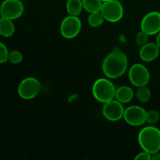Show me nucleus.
Segmentation results:
<instances>
[{
	"label": "nucleus",
	"mask_w": 160,
	"mask_h": 160,
	"mask_svg": "<svg viewBox=\"0 0 160 160\" xmlns=\"http://www.w3.org/2000/svg\"><path fill=\"white\" fill-rule=\"evenodd\" d=\"M128 67L126 54L118 48H115L105 57L102 62V72L109 79H116L124 74Z\"/></svg>",
	"instance_id": "1"
},
{
	"label": "nucleus",
	"mask_w": 160,
	"mask_h": 160,
	"mask_svg": "<svg viewBox=\"0 0 160 160\" xmlns=\"http://www.w3.org/2000/svg\"><path fill=\"white\" fill-rule=\"evenodd\" d=\"M138 143L145 151L154 154L160 150V130L152 126L145 127L139 132Z\"/></svg>",
	"instance_id": "2"
},
{
	"label": "nucleus",
	"mask_w": 160,
	"mask_h": 160,
	"mask_svg": "<svg viewBox=\"0 0 160 160\" xmlns=\"http://www.w3.org/2000/svg\"><path fill=\"white\" fill-rule=\"evenodd\" d=\"M117 88L113 83L107 78H99L94 82L92 95L98 102L106 103L115 98Z\"/></svg>",
	"instance_id": "3"
},
{
	"label": "nucleus",
	"mask_w": 160,
	"mask_h": 160,
	"mask_svg": "<svg viewBox=\"0 0 160 160\" xmlns=\"http://www.w3.org/2000/svg\"><path fill=\"white\" fill-rule=\"evenodd\" d=\"M42 90L40 81L35 78H26L20 83L18 86V94L20 98L25 100L33 99Z\"/></svg>",
	"instance_id": "4"
},
{
	"label": "nucleus",
	"mask_w": 160,
	"mask_h": 160,
	"mask_svg": "<svg viewBox=\"0 0 160 160\" xmlns=\"http://www.w3.org/2000/svg\"><path fill=\"white\" fill-rule=\"evenodd\" d=\"M106 21L116 23L120 21L123 16V5L118 0H109L103 2L100 10Z\"/></svg>",
	"instance_id": "5"
},
{
	"label": "nucleus",
	"mask_w": 160,
	"mask_h": 160,
	"mask_svg": "<svg viewBox=\"0 0 160 160\" xmlns=\"http://www.w3.org/2000/svg\"><path fill=\"white\" fill-rule=\"evenodd\" d=\"M81 28L82 23L79 17L69 15L62 20L59 30L62 37L67 39H72L80 34Z\"/></svg>",
	"instance_id": "6"
},
{
	"label": "nucleus",
	"mask_w": 160,
	"mask_h": 160,
	"mask_svg": "<svg viewBox=\"0 0 160 160\" xmlns=\"http://www.w3.org/2000/svg\"><path fill=\"white\" fill-rule=\"evenodd\" d=\"M24 6L20 0H4L0 6V15L2 17L16 20L23 15Z\"/></svg>",
	"instance_id": "7"
},
{
	"label": "nucleus",
	"mask_w": 160,
	"mask_h": 160,
	"mask_svg": "<svg viewBox=\"0 0 160 160\" xmlns=\"http://www.w3.org/2000/svg\"><path fill=\"white\" fill-rule=\"evenodd\" d=\"M130 82L135 87L145 86L150 81V73L146 67L141 63H135L131 66L128 73Z\"/></svg>",
	"instance_id": "8"
},
{
	"label": "nucleus",
	"mask_w": 160,
	"mask_h": 160,
	"mask_svg": "<svg viewBox=\"0 0 160 160\" xmlns=\"http://www.w3.org/2000/svg\"><path fill=\"white\" fill-rule=\"evenodd\" d=\"M123 118L131 126H142L146 122V111L142 106H131L125 109Z\"/></svg>",
	"instance_id": "9"
},
{
	"label": "nucleus",
	"mask_w": 160,
	"mask_h": 160,
	"mask_svg": "<svg viewBox=\"0 0 160 160\" xmlns=\"http://www.w3.org/2000/svg\"><path fill=\"white\" fill-rule=\"evenodd\" d=\"M124 110L123 103L117 99H112L104 103L102 107V114L106 120L115 122L123 118Z\"/></svg>",
	"instance_id": "10"
},
{
	"label": "nucleus",
	"mask_w": 160,
	"mask_h": 160,
	"mask_svg": "<svg viewBox=\"0 0 160 160\" xmlns=\"http://www.w3.org/2000/svg\"><path fill=\"white\" fill-rule=\"evenodd\" d=\"M141 30L149 35H155L160 32V12L157 11L148 12L141 22Z\"/></svg>",
	"instance_id": "11"
},
{
	"label": "nucleus",
	"mask_w": 160,
	"mask_h": 160,
	"mask_svg": "<svg viewBox=\"0 0 160 160\" xmlns=\"http://www.w3.org/2000/svg\"><path fill=\"white\" fill-rule=\"evenodd\" d=\"M160 52V48L156 43L148 42L141 47L139 56L145 62H152L157 59Z\"/></svg>",
	"instance_id": "12"
},
{
	"label": "nucleus",
	"mask_w": 160,
	"mask_h": 160,
	"mask_svg": "<svg viewBox=\"0 0 160 160\" xmlns=\"http://www.w3.org/2000/svg\"><path fill=\"white\" fill-rule=\"evenodd\" d=\"M134 98V92L131 87L123 85L117 88L115 98L121 103L130 102Z\"/></svg>",
	"instance_id": "13"
},
{
	"label": "nucleus",
	"mask_w": 160,
	"mask_h": 160,
	"mask_svg": "<svg viewBox=\"0 0 160 160\" xmlns=\"http://www.w3.org/2000/svg\"><path fill=\"white\" fill-rule=\"evenodd\" d=\"M15 32V26L12 20L1 17L0 18V34L3 37H11Z\"/></svg>",
	"instance_id": "14"
},
{
	"label": "nucleus",
	"mask_w": 160,
	"mask_h": 160,
	"mask_svg": "<svg viewBox=\"0 0 160 160\" xmlns=\"http://www.w3.org/2000/svg\"><path fill=\"white\" fill-rule=\"evenodd\" d=\"M66 9L69 15L78 17L84 9L82 0H67L66 3Z\"/></svg>",
	"instance_id": "15"
},
{
	"label": "nucleus",
	"mask_w": 160,
	"mask_h": 160,
	"mask_svg": "<svg viewBox=\"0 0 160 160\" xmlns=\"http://www.w3.org/2000/svg\"><path fill=\"white\" fill-rule=\"evenodd\" d=\"M102 3V0H82L83 8L90 13L101 10Z\"/></svg>",
	"instance_id": "16"
},
{
	"label": "nucleus",
	"mask_w": 160,
	"mask_h": 160,
	"mask_svg": "<svg viewBox=\"0 0 160 160\" xmlns=\"http://www.w3.org/2000/svg\"><path fill=\"white\" fill-rule=\"evenodd\" d=\"M105 18L102 12L100 11L95 12H92L88 16V24L92 28H98L100 27L105 21Z\"/></svg>",
	"instance_id": "17"
},
{
	"label": "nucleus",
	"mask_w": 160,
	"mask_h": 160,
	"mask_svg": "<svg viewBox=\"0 0 160 160\" xmlns=\"http://www.w3.org/2000/svg\"><path fill=\"white\" fill-rule=\"evenodd\" d=\"M136 96L139 102L142 103L147 102L151 98V91L146 85L138 88Z\"/></svg>",
	"instance_id": "18"
},
{
	"label": "nucleus",
	"mask_w": 160,
	"mask_h": 160,
	"mask_svg": "<svg viewBox=\"0 0 160 160\" xmlns=\"http://www.w3.org/2000/svg\"><path fill=\"white\" fill-rule=\"evenodd\" d=\"M8 60L12 64H18L23 60V54L18 50H12L9 52Z\"/></svg>",
	"instance_id": "19"
},
{
	"label": "nucleus",
	"mask_w": 160,
	"mask_h": 160,
	"mask_svg": "<svg viewBox=\"0 0 160 160\" xmlns=\"http://www.w3.org/2000/svg\"><path fill=\"white\" fill-rule=\"evenodd\" d=\"M160 119V114L158 111L151 109L146 112V122L150 124H155L157 123Z\"/></svg>",
	"instance_id": "20"
},
{
	"label": "nucleus",
	"mask_w": 160,
	"mask_h": 160,
	"mask_svg": "<svg viewBox=\"0 0 160 160\" xmlns=\"http://www.w3.org/2000/svg\"><path fill=\"white\" fill-rule=\"evenodd\" d=\"M149 34H148L147 33H145V31H141L140 32H138L137 34L135 37V42L137 45H138L139 46H143L145 44H147L149 40Z\"/></svg>",
	"instance_id": "21"
},
{
	"label": "nucleus",
	"mask_w": 160,
	"mask_h": 160,
	"mask_svg": "<svg viewBox=\"0 0 160 160\" xmlns=\"http://www.w3.org/2000/svg\"><path fill=\"white\" fill-rule=\"evenodd\" d=\"M9 57V52L7 47L3 43L0 42V63L6 62Z\"/></svg>",
	"instance_id": "22"
},
{
	"label": "nucleus",
	"mask_w": 160,
	"mask_h": 160,
	"mask_svg": "<svg viewBox=\"0 0 160 160\" xmlns=\"http://www.w3.org/2000/svg\"><path fill=\"white\" fill-rule=\"evenodd\" d=\"M135 160H151L152 159V154L148 152L143 150V152L138 153L137 156L134 157Z\"/></svg>",
	"instance_id": "23"
},
{
	"label": "nucleus",
	"mask_w": 160,
	"mask_h": 160,
	"mask_svg": "<svg viewBox=\"0 0 160 160\" xmlns=\"http://www.w3.org/2000/svg\"><path fill=\"white\" fill-rule=\"evenodd\" d=\"M152 160H160V153L159 152L152 154Z\"/></svg>",
	"instance_id": "24"
},
{
	"label": "nucleus",
	"mask_w": 160,
	"mask_h": 160,
	"mask_svg": "<svg viewBox=\"0 0 160 160\" xmlns=\"http://www.w3.org/2000/svg\"><path fill=\"white\" fill-rule=\"evenodd\" d=\"M156 43L157 44L158 46H159V48H160V32L159 33V34H158L157 37H156Z\"/></svg>",
	"instance_id": "25"
},
{
	"label": "nucleus",
	"mask_w": 160,
	"mask_h": 160,
	"mask_svg": "<svg viewBox=\"0 0 160 160\" xmlns=\"http://www.w3.org/2000/svg\"><path fill=\"white\" fill-rule=\"evenodd\" d=\"M102 2H106V1H109V0H102Z\"/></svg>",
	"instance_id": "26"
}]
</instances>
